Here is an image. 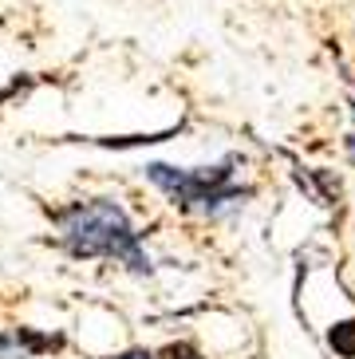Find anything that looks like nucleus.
Wrapping results in <instances>:
<instances>
[{
	"label": "nucleus",
	"mask_w": 355,
	"mask_h": 359,
	"mask_svg": "<svg viewBox=\"0 0 355 359\" xmlns=\"http://www.w3.org/2000/svg\"><path fill=\"white\" fill-rule=\"evenodd\" d=\"M351 123H355V103H351ZM351 130H355V127H351Z\"/></svg>",
	"instance_id": "nucleus-8"
},
{
	"label": "nucleus",
	"mask_w": 355,
	"mask_h": 359,
	"mask_svg": "<svg viewBox=\"0 0 355 359\" xmlns=\"http://www.w3.org/2000/svg\"><path fill=\"white\" fill-rule=\"evenodd\" d=\"M344 154H347V162L355 166V130H347V138H344Z\"/></svg>",
	"instance_id": "nucleus-7"
},
{
	"label": "nucleus",
	"mask_w": 355,
	"mask_h": 359,
	"mask_svg": "<svg viewBox=\"0 0 355 359\" xmlns=\"http://www.w3.org/2000/svg\"><path fill=\"white\" fill-rule=\"evenodd\" d=\"M60 348H63L60 336L36 332L28 324H16V327H4L0 332V359H40L48 351H60Z\"/></svg>",
	"instance_id": "nucleus-3"
},
{
	"label": "nucleus",
	"mask_w": 355,
	"mask_h": 359,
	"mask_svg": "<svg viewBox=\"0 0 355 359\" xmlns=\"http://www.w3.org/2000/svg\"><path fill=\"white\" fill-rule=\"evenodd\" d=\"M241 170H245V154L229 150V154H221L217 162H206V166L142 162L138 174L166 198L170 210L221 225V222H229V217H237L257 198V186L241 182Z\"/></svg>",
	"instance_id": "nucleus-2"
},
{
	"label": "nucleus",
	"mask_w": 355,
	"mask_h": 359,
	"mask_svg": "<svg viewBox=\"0 0 355 359\" xmlns=\"http://www.w3.org/2000/svg\"><path fill=\"white\" fill-rule=\"evenodd\" d=\"M55 245L72 261H111L123 273L147 280L154 276V257L147 249V233L135 225L130 210L115 194H83L55 205L52 213Z\"/></svg>",
	"instance_id": "nucleus-1"
},
{
	"label": "nucleus",
	"mask_w": 355,
	"mask_h": 359,
	"mask_svg": "<svg viewBox=\"0 0 355 359\" xmlns=\"http://www.w3.org/2000/svg\"><path fill=\"white\" fill-rule=\"evenodd\" d=\"M111 359H158V351H150V348H123V351H115Z\"/></svg>",
	"instance_id": "nucleus-6"
},
{
	"label": "nucleus",
	"mask_w": 355,
	"mask_h": 359,
	"mask_svg": "<svg viewBox=\"0 0 355 359\" xmlns=\"http://www.w3.org/2000/svg\"><path fill=\"white\" fill-rule=\"evenodd\" d=\"M328 344H332V351L340 359H355V320H347V324H332Z\"/></svg>",
	"instance_id": "nucleus-4"
},
{
	"label": "nucleus",
	"mask_w": 355,
	"mask_h": 359,
	"mask_svg": "<svg viewBox=\"0 0 355 359\" xmlns=\"http://www.w3.org/2000/svg\"><path fill=\"white\" fill-rule=\"evenodd\" d=\"M158 359H206L194 344H186V339H178V344H166V348L158 351Z\"/></svg>",
	"instance_id": "nucleus-5"
}]
</instances>
